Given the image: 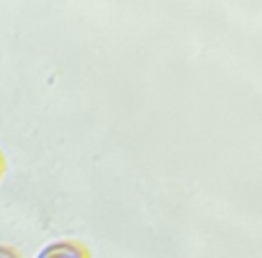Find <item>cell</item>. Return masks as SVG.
<instances>
[{
  "label": "cell",
  "mask_w": 262,
  "mask_h": 258,
  "mask_svg": "<svg viewBox=\"0 0 262 258\" xmlns=\"http://www.w3.org/2000/svg\"><path fill=\"white\" fill-rule=\"evenodd\" d=\"M0 258H21V256H18V251L12 249V247L0 245Z\"/></svg>",
  "instance_id": "7a4b0ae2"
},
{
  "label": "cell",
  "mask_w": 262,
  "mask_h": 258,
  "mask_svg": "<svg viewBox=\"0 0 262 258\" xmlns=\"http://www.w3.org/2000/svg\"><path fill=\"white\" fill-rule=\"evenodd\" d=\"M37 258H92L89 249L75 240H62L43 247Z\"/></svg>",
  "instance_id": "6da1fadb"
},
{
  "label": "cell",
  "mask_w": 262,
  "mask_h": 258,
  "mask_svg": "<svg viewBox=\"0 0 262 258\" xmlns=\"http://www.w3.org/2000/svg\"><path fill=\"white\" fill-rule=\"evenodd\" d=\"M3 174H5V158H3V153H0V178H3Z\"/></svg>",
  "instance_id": "3957f363"
}]
</instances>
